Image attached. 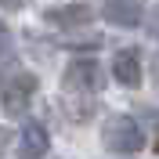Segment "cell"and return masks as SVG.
Here are the masks:
<instances>
[{
	"instance_id": "3957f363",
	"label": "cell",
	"mask_w": 159,
	"mask_h": 159,
	"mask_svg": "<svg viewBox=\"0 0 159 159\" xmlns=\"http://www.w3.org/2000/svg\"><path fill=\"white\" fill-rule=\"evenodd\" d=\"M33 94H36V76H33V72L11 76L7 87H4V112H7V116H25Z\"/></svg>"
},
{
	"instance_id": "9c48e42d",
	"label": "cell",
	"mask_w": 159,
	"mask_h": 159,
	"mask_svg": "<svg viewBox=\"0 0 159 159\" xmlns=\"http://www.w3.org/2000/svg\"><path fill=\"white\" fill-rule=\"evenodd\" d=\"M22 0H0V7H18Z\"/></svg>"
},
{
	"instance_id": "8992f818",
	"label": "cell",
	"mask_w": 159,
	"mask_h": 159,
	"mask_svg": "<svg viewBox=\"0 0 159 159\" xmlns=\"http://www.w3.org/2000/svg\"><path fill=\"white\" fill-rule=\"evenodd\" d=\"M112 76H116L123 87H138L141 83V54L134 47L116 51V58H112Z\"/></svg>"
},
{
	"instance_id": "ba28073f",
	"label": "cell",
	"mask_w": 159,
	"mask_h": 159,
	"mask_svg": "<svg viewBox=\"0 0 159 159\" xmlns=\"http://www.w3.org/2000/svg\"><path fill=\"white\" fill-rule=\"evenodd\" d=\"M7 47H11V36H7V25L0 22V54H7Z\"/></svg>"
},
{
	"instance_id": "52a82bcc",
	"label": "cell",
	"mask_w": 159,
	"mask_h": 159,
	"mask_svg": "<svg viewBox=\"0 0 159 159\" xmlns=\"http://www.w3.org/2000/svg\"><path fill=\"white\" fill-rule=\"evenodd\" d=\"M47 145H51V138H47V130L40 127V123H25L22 127V134H18L22 159H43L47 156Z\"/></svg>"
},
{
	"instance_id": "5b68a950",
	"label": "cell",
	"mask_w": 159,
	"mask_h": 159,
	"mask_svg": "<svg viewBox=\"0 0 159 159\" xmlns=\"http://www.w3.org/2000/svg\"><path fill=\"white\" fill-rule=\"evenodd\" d=\"M94 11L87 4H58V7H47L43 11V22L51 25H65V29H76V25H87Z\"/></svg>"
},
{
	"instance_id": "6da1fadb",
	"label": "cell",
	"mask_w": 159,
	"mask_h": 159,
	"mask_svg": "<svg viewBox=\"0 0 159 159\" xmlns=\"http://www.w3.org/2000/svg\"><path fill=\"white\" fill-rule=\"evenodd\" d=\"M101 141H105V148L119 152V156H134V152L145 148V130L134 123V116H112L105 119Z\"/></svg>"
},
{
	"instance_id": "277c9868",
	"label": "cell",
	"mask_w": 159,
	"mask_h": 159,
	"mask_svg": "<svg viewBox=\"0 0 159 159\" xmlns=\"http://www.w3.org/2000/svg\"><path fill=\"white\" fill-rule=\"evenodd\" d=\"M145 11H148V4H145V0H105L101 15H105V22H112V25L130 29V25H141Z\"/></svg>"
},
{
	"instance_id": "30bf717a",
	"label": "cell",
	"mask_w": 159,
	"mask_h": 159,
	"mask_svg": "<svg viewBox=\"0 0 159 159\" xmlns=\"http://www.w3.org/2000/svg\"><path fill=\"white\" fill-rule=\"evenodd\" d=\"M156 152H159V138H156Z\"/></svg>"
},
{
	"instance_id": "7a4b0ae2",
	"label": "cell",
	"mask_w": 159,
	"mask_h": 159,
	"mask_svg": "<svg viewBox=\"0 0 159 159\" xmlns=\"http://www.w3.org/2000/svg\"><path fill=\"white\" fill-rule=\"evenodd\" d=\"M65 87L69 90H87V94L101 90L105 87V69H101V61H94V58L69 61V69H65Z\"/></svg>"
}]
</instances>
